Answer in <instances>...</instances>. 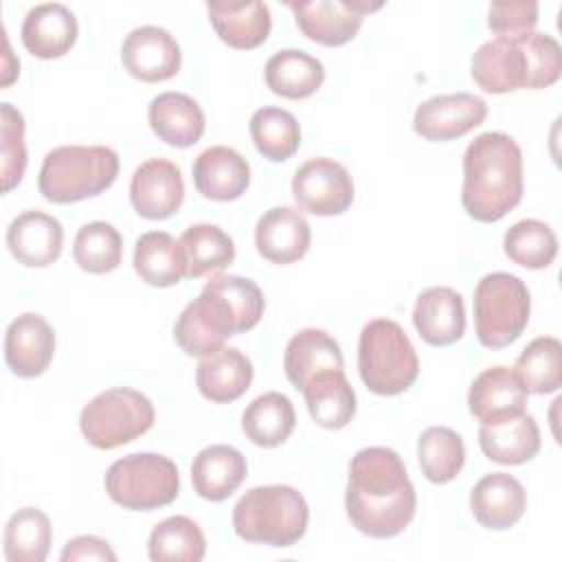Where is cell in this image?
<instances>
[{
	"mask_svg": "<svg viewBox=\"0 0 562 562\" xmlns=\"http://www.w3.org/2000/svg\"><path fill=\"white\" fill-rule=\"evenodd\" d=\"M345 509L349 522L369 538H393L411 525L417 496L395 450L369 446L351 457Z\"/></svg>",
	"mask_w": 562,
	"mask_h": 562,
	"instance_id": "6da1fadb",
	"label": "cell"
},
{
	"mask_svg": "<svg viewBox=\"0 0 562 562\" xmlns=\"http://www.w3.org/2000/svg\"><path fill=\"white\" fill-rule=\"evenodd\" d=\"M263 292L239 274H220L204 283L173 325V340L187 356L206 358L224 342L252 329L263 316Z\"/></svg>",
	"mask_w": 562,
	"mask_h": 562,
	"instance_id": "7a4b0ae2",
	"label": "cell"
},
{
	"mask_svg": "<svg viewBox=\"0 0 562 562\" xmlns=\"http://www.w3.org/2000/svg\"><path fill=\"white\" fill-rule=\"evenodd\" d=\"M522 200V151L505 132L479 134L463 154L461 204L476 222H498Z\"/></svg>",
	"mask_w": 562,
	"mask_h": 562,
	"instance_id": "3957f363",
	"label": "cell"
},
{
	"mask_svg": "<svg viewBox=\"0 0 562 562\" xmlns=\"http://www.w3.org/2000/svg\"><path fill=\"white\" fill-rule=\"evenodd\" d=\"M472 79L490 94H505L520 88L542 90L553 86L562 72V48L547 33L520 37H494L472 55Z\"/></svg>",
	"mask_w": 562,
	"mask_h": 562,
	"instance_id": "277c9868",
	"label": "cell"
},
{
	"mask_svg": "<svg viewBox=\"0 0 562 562\" xmlns=\"http://www.w3.org/2000/svg\"><path fill=\"white\" fill-rule=\"evenodd\" d=\"M307 520L310 507L290 485L252 487L233 507V529L241 540L277 549L296 544L305 536Z\"/></svg>",
	"mask_w": 562,
	"mask_h": 562,
	"instance_id": "5b68a950",
	"label": "cell"
},
{
	"mask_svg": "<svg viewBox=\"0 0 562 562\" xmlns=\"http://www.w3.org/2000/svg\"><path fill=\"white\" fill-rule=\"evenodd\" d=\"M119 176V154L105 145H61L50 149L40 167V193L55 204L94 198Z\"/></svg>",
	"mask_w": 562,
	"mask_h": 562,
	"instance_id": "8992f818",
	"label": "cell"
},
{
	"mask_svg": "<svg viewBox=\"0 0 562 562\" xmlns=\"http://www.w3.org/2000/svg\"><path fill=\"white\" fill-rule=\"evenodd\" d=\"M358 373L375 395H400L413 386L419 375L417 351L395 321L373 318L362 327Z\"/></svg>",
	"mask_w": 562,
	"mask_h": 562,
	"instance_id": "52a82bcc",
	"label": "cell"
},
{
	"mask_svg": "<svg viewBox=\"0 0 562 562\" xmlns=\"http://www.w3.org/2000/svg\"><path fill=\"white\" fill-rule=\"evenodd\" d=\"M472 305L476 338L487 349L512 345L529 323V290L509 272L485 274L474 288Z\"/></svg>",
	"mask_w": 562,
	"mask_h": 562,
	"instance_id": "ba28073f",
	"label": "cell"
},
{
	"mask_svg": "<svg viewBox=\"0 0 562 562\" xmlns=\"http://www.w3.org/2000/svg\"><path fill=\"white\" fill-rule=\"evenodd\" d=\"M156 419L147 395L130 386H114L94 395L79 415L83 439L99 450H114L145 435Z\"/></svg>",
	"mask_w": 562,
	"mask_h": 562,
	"instance_id": "9c48e42d",
	"label": "cell"
},
{
	"mask_svg": "<svg viewBox=\"0 0 562 562\" xmlns=\"http://www.w3.org/2000/svg\"><path fill=\"white\" fill-rule=\"evenodd\" d=\"M105 492L123 509L151 512L176 501L180 492L178 468L165 454L134 452L108 468Z\"/></svg>",
	"mask_w": 562,
	"mask_h": 562,
	"instance_id": "30bf717a",
	"label": "cell"
},
{
	"mask_svg": "<svg viewBox=\"0 0 562 562\" xmlns=\"http://www.w3.org/2000/svg\"><path fill=\"white\" fill-rule=\"evenodd\" d=\"M292 198L305 213L340 215L353 202V180L347 167L334 158H310L294 171Z\"/></svg>",
	"mask_w": 562,
	"mask_h": 562,
	"instance_id": "8fae6325",
	"label": "cell"
},
{
	"mask_svg": "<svg viewBox=\"0 0 562 562\" xmlns=\"http://www.w3.org/2000/svg\"><path fill=\"white\" fill-rule=\"evenodd\" d=\"M301 33L323 46H342L351 42L367 13L382 9V2L367 0H307L288 2Z\"/></svg>",
	"mask_w": 562,
	"mask_h": 562,
	"instance_id": "7c38bea8",
	"label": "cell"
},
{
	"mask_svg": "<svg viewBox=\"0 0 562 562\" xmlns=\"http://www.w3.org/2000/svg\"><path fill=\"white\" fill-rule=\"evenodd\" d=\"M487 116V103L472 92L437 94L422 101L413 116L417 136L435 143L454 140L479 127Z\"/></svg>",
	"mask_w": 562,
	"mask_h": 562,
	"instance_id": "4fadbf2b",
	"label": "cell"
},
{
	"mask_svg": "<svg viewBox=\"0 0 562 562\" xmlns=\"http://www.w3.org/2000/svg\"><path fill=\"white\" fill-rule=\"evenodd\" d=\"M121 61L134 79L158 83L176 77L182 64V53L167 29L145 24L125 35Z\"/></svg>",
	"mask_w": 562,
	"mask_h": 562,
	"instance_id": "5bb4252c",
	"label": "cell"
},
{
	"mask_svg": "<svg viewBox=\"0 0 562 562\" xmlns=\"http://www.w3.org/2000/svg\"><path fill=\"white\" fill-rule=\"evenodd\" d=\"M184 180L180 167L167 158L140 162L130 182V202L145 220H167L182 206Z\"/></svg>",
	"mask_w": 562,
	"mask_h": 562,
	"instance_id": "9a60e30c",
	"label": "cell"
},
{
	"mask_svg": "<svg viewBox=\"0 0 562 562\" xmlns=\"http://www.w3.org/2000/svg\"><path fill=\"white\" fill-rule=\"evenodd\" d=\"M55 331L33 312L13 318L4 331V362L18 378H37L53 362Z\"/></svg>",
	"mask_w": 562,
	"mask_h": 562,
	"instance_id": "2e32d148",
	"label": "cell"
},
{
	"mask_svg": "<svg viewBox=\"0 0 562 562\" xmlns=\"http://www.w3.org/2000/svg\"><path fill=\"white\" fill-rule=\"evenodd\" d=\"M310 224L303 213L292 206H272L257 220L255 246L270 263L288 266L299 261L310 250Z\"/></svg>",
	"mask_w": 562,
	"mask_h": 562,
	"instance_id": "e0dca14e",
	"label": "cell"
},
{
	"mask_svg": "<svg viewBox=\"0 0 562 562\" xmlns=\"http://www.w3.org/2000/svg\"><path fill=\"white\" fill-rule=\"evenodd\" d=\"M64 226L44 211H24L7 228V246L13 259L29 268H46L59 259Z\"/></svg>",
	"mask_w": 562,
	"mask_h": 562,
	"instance_id": "ac0fdd59",
	"label": "cell"
},
{
	"mask_svg": "<svg viewBox=\"0 0 562 562\" xmlns=\"http://www.w3.org/2000/svg\"><path fill=\"white\" fill-rule=\"evenodd\" d=\"M470 509L485 529H509L527 509L522 483L507 472H492L476 481L470 492Z\"/></svg>",
	"mask_w": 562,
	"mask_h": 562,
	"instance_id": "d6986e66",
	"label": "cell"
},
{
	"mask_svg": "<svg viewBox=\"0 0 562 562\" xmlns=\"http://www.w3.org/2000/svg\"><path fill=\"white\" fill-rule=\"evenodd\" d=\"M20 35L31 55L40 59H57L75 46L79 24L66 4L46 2L29 9Z\"/></svg>",
	"mask_w": 562,
	"mask_h": 562,
	"instance_id": "ffe728a7",
	"label": "cell"
},
{
	"mask_svg": "<svg viewBox=\"0 0 562 562\" xmlns=\"http://www.w3.org/2000/svg\"><path fill=\"white\" fill-rule=\"evenodd\" d=\"M193 184L200 195L215 202H231L246 193L250 165L233 147L213 145L193 160Z\"/></svg>",
	"mask_w": 562,
	"mask_h": 562,
	"instance_id": "44dd1931",
	"label": "cell"
},
{
	"mask_svg": "<svg viewBox=\"0 0 562 562\" xmlns=\"http://www.w3.org/2000/svg\"><path fill=\"white\" fill-rule=\"evenodd\" d=\"M525 406L527 389L509 367L483 369L470 384L468 408L481 424L525 413Z\"/></svg>",
	"mask_w": 562,
	"mask_h": 562,
	"instance_id": "7402d4cb",
	"label": "cell"
},
{
	"mask_svg": "<svg viewBox=\"0 0 562 562\" xmlns=\"http://www.w3.org/2000/svg\"><path fill=\"white\" fill-rule=\"evenodd\" d=\"M413 325L422 340L432 347H448L461 340L465 331L461 294L443 285L424 290L413 307Z\"/></svg>",
	"mask_w": 562,
	"mask_h": 562,
	"instance_id": "603a6c76",
	"label": "cell"
},
{
	"mask_svg": "<svg viewBox=\"0 0 562 562\" xmlns=\"http://www.w3.org/2000/svg\"><path fill=\"white\" fill-rule=\"evenodd\" d=\"M479 446L483 454L503 465H520L531 461L540 450V428L533 415L518 413L479 428Z\"/></svg>",
	"mask_w": 562,
	"mask_h": 562,
	"instance_id": "cb8c5ba5",
	"label": "cell"
},
{
	"mask_svg": "<svg viewBox=\"0 0 562 562\" xmlns=\"http://www.w3.org/2000/svg\"><path fill=\"white\" fill-rule=\"evenodd\" d=\"M147 119L151 132L171 147H191L204 134V112L195 99L184 92H160L149 101Z\"/></svg>",
	"mask_w": 562,
	"mask_h": 562,
	"instance_id": "d4e9b609",
	"label": "cell"
},
{
	"mask_svg": "<svg viewBox=\"0 0 562 562\" xmlns=\"http://www.w3.org/2000/svg\"><path fill=\"white\" fill-rule=\"evenodd\" d=\"M246 472V459L237 448L213 443L195 454L191 463V483L200 498L220 503L241 485Z\"/></svg>",
	"mask_w": 562,
	"mask_h": 562,
	"instance_id": "484cf974",
	"label": "cell"
},
{
	"mask_svg": "<svg viewBox=\"0 0 562 562\" xmlns=\"http://www.w3.org/2000/svg\"><path fill=\"white\" fill-rule=\"evenodd\" d=\"M250 382L252 362L237 347H222L202 358L195 369L198 391L213 404H231L239 400L250 389Z\"/></svg>",
	"mask_w": 562,
	"mask_h": 562,
	"instance_id": "4316f807",
	"label": "cell"
},
{
	"mask_svg": "<svg viewBox=\"0 0 562 562\" xmlns=\"http://www.w3.org/2000/svg\"><path fill=\"white\" fill-rule=\"evenodd\" d=\"M206 11L217 37L237 50L261 46L272 29L266 2H206Z\"/></svg>",
	"mask_w": 562,
	"mask_h": 562,
	"instance_id": "83f0119b",
	"label": "cell"
},
{
	"mask_svg": "<svg viewBox=\"0 0 562 562\" xmlns=\"http://www.w3.org/2000/svg\"><path fill=\"white\" fill-rule=\"evenodd\" d=\"M314 424L327 430L345 428L356 415V393L345 369H327L310 378L301 389Z\"/></svg>",
	"mask_w": 562,
	"mask_h": 562,
	"instance_id": "f1b7e54d",
	"label": "cell"
},
{
	"mask_svg": "<svg viewBox=\"0 0 562 562\" xmlns=\"http://www.w3.org/2000/svg\"><path fill=\"white\" fill-rule=\"evenodd\" d=\"M327 369H345L342 351L327 331L307 327L288 340L283 371L296 391H301L310 378Z\"/></svg>",
	"mask_w": 562,
	"mask_h": 562,
	"instance_id": "f546056e",
	"label": "cell"
},
{
	"mask_svg": "<svg viewBox=\"0 0 562 562\" xmlns=\"http://www.w3.org/2000/svg\"><path fill=\"white\" fill-rule=\"evenodd\" d=\"M134 270L151 288H171L187 277V259L180 239L165 231H149L136 239Z\"/></svg>",
	"mask_w": 562,
	"mask_h": 562,
	"instance_id": "4dcf8cb0",
	"label": "cell"
},
{
	"mask_svg": "<svg viewBox=\"0 0 562 562\" xmlns=\"http://www.w3.org/2000/svg\"><path fill=\"white\" fill-rule=\"evenodd\" d=\"M263 77L274 94L296 101L312 97L323 86L325 68L305 50L283 48L266 61Z\"/></svg>",
	"mask_w": 562,
	"mask_h": 562,
	"instance_id": "1f68e13d",
	"label": "cell"
},
{
	"mask_svg": "<svg viewBox=\"0 0 562 562\" xmlns=\"http://www.w3.org/2000/svg\"><path fill=\"white\" fill-rule=\"evenodd\" d=\"M294 424V406L290 397L279 391H268L255 397L241 415V430L246 439L259 448L281 446L292 435Z\"/></svg>",
	"mask_w": 562,
	"mask_h": 562,
	"instance_id": "d6a6232c",
	"label": "cell"
},
{
	"mask_svg": "<svg viewBox=\"0 0 562 562\" xmlns=\"http://www.w3.org/2000/svg\"><path fill=\"white\" fill-rule=\"evenodd\" d=\"M187 259V277L200 279L222 272L235 259V244L226 231L215 224H193L180 235Z\"/></svg>",
	"mask_w": 562,
	"mask_h": 562,
	"instance_id": "836d02e7",
	"label": "cell"
},
{
	"mask_svg": "<svg viewBox=\"0 0 562 562\" xmlns=\"http://www.w3.org/2000/svg\"><path fill=\"white\" fill-rule=\"evenodd\" d=\"M204 551V533L189 516H169L160 520L147 540V555L154 562H200Z\"/></svg>",
	"mask_w": 562,
	"mask_h": 562,
	"instance_id": "e575fe53",
	"label": "cell"
},
{
	"mask_svg": "<svg viewBox=\"0 0 562 562\" xmlns=\"http://www.w3.org/2000/svg\"><path fill=\"white\" fill-rule=\"evenodd\" d=\"M417 459L422 474L430 483H450L465 463L463 439L448 426H430L417 439Z\"/></svg>",
	"mask_w": 562,
	"mask_h": 562,
	"instance_id": "d590c367",
	"label": "cell"
},
{
	"mask_svg": "<svg viewBox=\"0 0 562 562\" xmlns=\"http://www.w3.org/2000/svg\"><path fill=\"white\" fill-rule=\"evenodd\" d=\"M53 527L37 507L18 509L4 527V558L9 562H42L48 555Z\"/></svg>",
	"mask_w": 562,
	"mask_h": 562,
	"instance_id": "8d00e7d4",
	"label": "cell"
},
{
	"mask_svg": "<svg viewBox=\"0 0 562 562\" xmlns=\"http://www.w3.org/2000/svg\"><path fill=\"white\" fill-rule=\"evenodd\" d=\"M248 127L257 151L272 162L292 158L301 145L299 121L283 108L266 105L255 110Z\"/></svg>",
	"mask_w": 562,
	"mask_h": 562,
	"instance_id": "74e56055",
	"label": "cell"
},
{
	"mask_svg": "<svg viewBox=\"0 0 562 562\" xmlns=\"http://www.w3.org/2000/svg\"><path fill=\"white\" fill-rule=\"evenodd\" d=\"M527 393L547 395L562 386V345L553 336L533 338L514 364Z\"/></svg>",
	"mask_w": 562,
	"mask_h": 562,
	"instance_id": "f35d334b",
	"label": "cell"
},
{
	"mask_svg": "<svg viewBox=\"0 0 562 562\" xmlns=\"http://www.w3.org/2000/svg\"><path fill=\"white\" fill-rule=\"evenodd\" d=\"M503 248L514 263L527 270H542L558 255V237L549 224L527 217L507 228Z\"/></svg>",
	"mask_w": 562,
	"mask_h": 562,
	"instance_id": "ab89813d",
	"label": "cell"
},
{
	"mask_svg": "<svg viewBox=\"0 0 562 562\" xmlns=\"http://www.w3.org/2000/svg\"><path fill=\"white\" fill-rule=\"evenodd\" d=\"M75 263L90 274H105L119 268L123 259L121 233L108 222L83 224L72 244Z\"/></svg>",
	"mask_w": 562,
	"mask_h": 562,
	"instance_id": "60d3db41",
	"label": "cell"
},
{
	"mask_svg": "<svg viewBox=\"0 0 562 562\" xmlns=\"http://www.w3.org/2000/svg\"><path fill=\"white\" fill-rule=\"evenodd\" d=\"M0 147H2V191L9 193L20 184L26 169L24 116L11 103L0 105Z\"/></svg>",
	"mask_w": 562,
	"mask_h": 562,
	"instance_id": "b9f144b4",
	"label": "cell"
},
{
	"mask_svg": "<svg viewBox=\"0 0 562 562\" xmlns=\"http://www.w3.org/2000/svg\"><path fill=\"white\" fill-rule=\"evenodd\" d=\"M538 24V2H492L487 26L496 37H520Z\"/></svg>",
	"mask_w": 562,
	"mask_h": 562,
	"instance_id": "7bdbcfd3",
	"label": "cell"
},
{
	"mask_svg": "<svg viewBox=\"0 0 562 562\" xmlns=\"http://www.w3.org/2000/svg\"><path fill=\"white\" fill-rule=\"evenodd\" d=\"M64 562H75V560H116V553L110 549V544L97 536H77L66 542L61 551Z\"/></svg>",
	"mask_w": 562,
	"mask_h": 562,
	"instance_id": "ee69618b",
	"label": "cell"
}]
</instances>
